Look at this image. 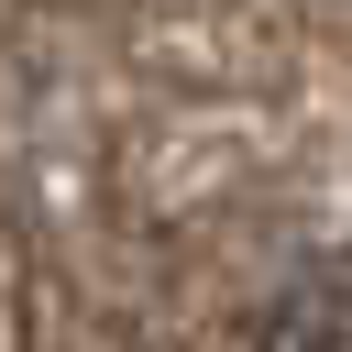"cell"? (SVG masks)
<instances>
[{
  "label": "cell",
  "instance_id": "obj_1",
  "mask_svg": "<svg viewBox=\"0 0 352 352\" xmlns=\"http://www.w3.org/2000/svg\"><path fill=\"white\" fill-rule=\"evenodd\" d=\"M253 352H352V275H297L264 308Z\"/></svg>",
  "mask_w": 352,
  "mask_h": 352
}]
</instances>
